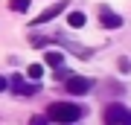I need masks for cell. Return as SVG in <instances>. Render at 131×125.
Here are the masks:
<instances>
[{
  "mask_svg": "<svg viewBox=\"0 0 131 125\" xmlns=\"http://www.w3.org/2000/svg\"><path fill=\"white\" fill-rule=\"evenodd\" d=\"M79 116H82V108L76 102H52L47 108V119L58 122V125H70V122L79 119Z\"/></svg>",
  "mask_w": 131,
  "mask_h": 125,
  "instance_id": "6da1fadb",
  "label": "cell"
},
{
  "mask_svg": "<svg viewBox=\"0 0 131 125\" xmlns=\"http://www.w3.org/2000/svg\"><path fill=\"white\" fill-rule=\"evenodd\" d=\"M125 113H128V108L122 105V102H111V105L105 108V113H102V122L105 125H122Z\"/></svg>",
  "mask_w": 131,
  "mask_h": 125,
  "instance_id": "7a4b0ae2",
  "label": "cell"
},
{
  "mask_svg": "<svg viewBox=\"0 0 131 125\" xmlns=\"http://www.w3.org/2000/svg\"><path fill=\"white\" fill-rule=\"evenodd\" d=\"M67 9V0H58V3H52V6H47L41 15H35V20H32V26H44V23H50L52 18H58L61 12Z\"/></svg>",
  "mask_w": 131,
  "mask_h": 125,
  "instance_id": "3957f363",
  "label": "cell"
},
{
  "mask_svg": "<svg viewBox=\"0 0 131 125\" xmlns=\"http://www.w3.org/2000/svg\"><path fill=\"white\" fill-rule=\"evenodd\" d=\"M67 90L76 93V96L90 93V90H93V79H88V76H70V79H67Z\"/></svg>",
  "mask_w": 131,
  "mask_h": 125,
  "instance_id": "277c9868",
  "label": "cell"
},
{
  "mask_svg": "<svg viewBox=\"0 0 131 125\" xmlns=\"http://www.w3.org/2000/svg\"><path fill=\"white\" fill-rule=\"evenodd\" d=\"M99 23H102V29H119L122 26V15L111 12L108 6H99Z\"/></svg>",
  "mask_w": 131,
  "mask_h": 125,
  "instance_id": "5b68a950",
  "label": "cell"
},
{
  "mask_svg": "<svg viewBox=\"0 0 131 125\" xmlns=\"http://www.w3.org/2000/svg\"><path fill=\"white\" fill-rule=\"evenodd\" d=\"M9 87L15 93H20V96H32V93L38 90V84H26L24 76H9Z\"/></svg>",
  "mask_w": 131,
  "mask_h": 125,
  "instance_id": "8992f818",
  "label": "cell"
},
{
  "mask_svg": "<svg viewBox=\"0 0 131 125\" xmlns=\"http://www.w3.org/2000/svg\"><path fill=\"white\" fill-rule=\"evenodd\" d=\"M44 64L61 70V64H64V52H58V50H47V52H44Z\"/></svg>",
  "mask_w": 131,
  "mask_h": 125,
  "instance_id": "52a82bcc",
  "label": "cell"
},
{
  "mask_svg": "<svg viewBox=\"0 0 131 125\" xmlns=\"http://www.w3.org/2000/svg\"><path fill=\"white\" fill-rule=\"evenodd\" d=\"M84 20H88V18H84V12H79V9H73L70 15H67V23H70L73 29H82V26H84Z\"/></svg>",
  "mask_w": 131,
  "mask_h": 125,
  "instance_id": "ba28073f",
  "label": "cell"
},
{
  "mask_svg": "<svg viewBox=\"0 0 131 125\" xmlns=\"http://www.w3.org/2000/svg\"><path fill=\"white\" fill-rule=\"evenodd\" d=\"M32 6V0H9V9L12 12H26Z\"/></svg>",
  "mask_w": 131,
  "mask_h": 125,
  "instance_id": "9c48e42d",
  "label": "cell"
},
{
  "mask_svg": "<svg viewBox=\"0 0 131 125\" xmlns=\"http://www.w3.org/2000/svg\"><path fill=\"white\" fill-rule=\"evenodd\" d=\"M41 76H44V67L41 64H29L26 67V79H41Z\"/></svg>",
  "mask_w": 131,
  "mask_h": 125,
  "instance_id": "30bf717a",
  "label": "cell"
},
{
  "mask_svg": "<svg viewBox=\"0 0 131 125\" xmlns=\"http://www.w3.org/2000/svg\"><path fill=\"white\" fill-rule=\"evenodd\" d=\"M29 44H32V47H47L50 38L47 35H29Z\"/></svg>",
  "mask_w": 131,
  "mask_h": 125,
  "instance_id": "8fae6325",
  "label": "cell"
},
{
  "mask_svg": "<svg viewBox=\"0 0 131 125\" xmlns=\"http://www.w3.org/2000/svg\"><path fill=\"white\" fill-rule=\"evenodd\" d=\"M29 125H47V116H32V119H29Z\"/></svg>",
  "mask_w": 131,
  "mask_h": 125,
  "instance_id": "7c38bea8",
  "label": "cell"
},
{
  "mask_svg": "<svg viewBox=\"0 0 131 125\" xmlns=\"http://www.w3.org/2000/svg\"><path fill=\"white\" fill-rule=\"evenodd\" d=\"M119 70H122V73H128V70H131V61H128V58H119Z\"/></svg>",
  "mask_w": 131,
  "mask_h": 125,
  "instance_id": "4fadbf2b",
  "label": "cell"
},
{
  "mask_svg": "<svg viewBox=\"0 0 131 125\" xmlns=\"http://www.w3.org/2000/svg\"><path fill=\"white\" fill-rule=\"evenodd\" d=\"M3 90H9V79H6V76H0V93Z\"/></svg>",
  "mask_w": 131,
  "mask_h": 125,
  "instance_id": "5bb4252c",
  "label": "cell"
},
{
  "mask_svg": "<svg viewBox=\"0 0 131 125\" xmlns=\"http://www.w3.org/2000/svg\"><path fill=\"white\" fill-rule=\"evenodd\" d=\"M122 125H131V111L125 113V119H122Z\"/></svg>",
  "mask_w": 131,
  "mask_h": 125,
  "instance_id": "9a60e30c",
  "label": "cell"
}]
</instances>
